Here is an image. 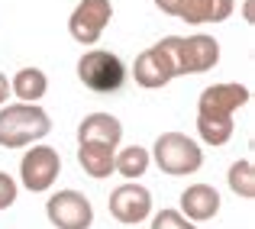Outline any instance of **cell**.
Here are the masks:
<instances>
[{"label":"cell","mask_w":255,"mask_h":229,"mask_svg":"<svg viewBox=\"0 0 255 229\" xmlns=\"http://www.w3.org/2000/svg\"><path fill=\"white\" fill-rule=\"evenodd\" d=\"M52 132V119L39 104H6L0 107V145L3 149H26L36 139Z\"/></svg>","instance_id":"cell-1"},{"label":"cell","mask_w":255,"mask_h":229,"mask_svg":"<svg viewBox=\"0 0 255 229\" xmlns=\"http://www.w3.org/2000/svg\"><path fill=\"white\" fill-rule=\"evenodd\" d=\"M155 45L168 55L174 78L204 75V71L220 65V42L213 36H165Z\"/></svg>","instance_id":"cell-2"},{"label":"cell","mask_w":255,"mask_h":229,"mask_svg":"<svg viewBox=\"0 0 255 229\" xmlns=\"http://www.w3.org/2000/svg\"><path fill=\"white\" fill-rule=\"evenodd\" d=\"M152 161L171 178H184V174L200 171L204 165V152L194 139H187L184 132H162L152 145Z\"/></svg>","instance_id":"cell-3"},{"label":"cell","mask_w":255,"mask_h":229,"mask_svg":"<svg viewBox=\"0 0 255 229\" xmlns=\"http://www.w3.org/2000/svg\"><path fill=\"white\" fill-rule=\"evenodd\" d=\"M78 78L94 94H117L126 81V65L107 49H91L78 58Z\"/></svg>","instance_id":"cell-4"},{"label":"cell","mask_w":255,"mask_h":229,"mask_svg":"<svg viewBox=\"0 0 255 229\" xmlns=\"http://www.w3.org/2000/svg\"><path fill=\"white\" fill-rule=\"evenodd\" d=\"M58 174H62V155L52 145H32V149H26L23 161H19V181H23L26 191H32V194L49 191L58 181Z\"/></svg>","instance_id":"cell-5"},{"label":"cell","mask_w":255,"mask_h":229,"mask_svg":"<svg viewBox=\"0 0 255 229\" xmlns=\"http://www.w3.org/2000/svg\"><path fill=\"white\" fill-rule=\"evenodd\" d=\"M45 217L55 229H91L94 207L81 191H55L45 204Z\"/></svg>","instance_id":"cell-6"},{"label":"cell","mask_w":255,"mask_h":229,"mask_svg":"<svg viewBox=\"0 0 255 229\" xmlns=\"http://www.w3.org/2000/svg\"><path fill=\"white\" fill-rule=\"evenodd\" d=\"M113 19V3L110 0H78L75 13L68 19V32L75 42L81 45H94L104 36L107 23Z\"/></svg>","instance_id":"cell-7"},{"label":"cell","mask_w":255,"mask_h":229,"mask_svg":"<svg viewBox=\"0 0 255 229\" xmlns=\"http://www.w3.org/2000/svg\"><path fill=\"white\" fill-rule=\"evenodd\" d=\"M152 213V194L139 181H126L110 194V217L123 226H136Z\"/></svg>","instance_id":"cell-8"},{"label":"cell","mask_w":255,"mask_h":229,"mask_svg":"<svg viewBox=\"0 0 255 229\" xmlns=\"http://www.w3.org/2000/svg\"><path fill=\"white\" fill-rule=\"evenodd\" d=\"M249 100H252V91L246 84H213L200 91L197 113H226V116H233Z\"/></svg>","instance_id":"cell-9"},{"label":"cell","mask_w":255,"mask_h":229,"mask_svg":"<svg viewBox=\"0 0 255 229\" xmlns=\"http://www.w3.org/2000/svg\"><path fill=\"white\" fill-rule=\"evenodd\" d=\"M132 78H136V84H139V87L158 91V87H165L168 81H174V68H171L168 55H165L158 45H149L145 52H139V55H136V65H132Z\"/></svg>","instance_id":"cell-10"},{"label":"cell","mask_w":255,"mask_h":229,"mask_svg":"<svg viewBox=\"0 0 255 229\" xmlns=\"http://www.w3.org/2000/svg\"><path fill=\"white\" fill-rule=\"evenodd\" d=\"M120 139H123V123L110 113H91L78 126V145L91 142V145H107V149L117 152Z\"/></svg>","instance_id":"cell-11"},{"label":"cell","mask_w":255,"mask_h":229,"mask_svg":"<svg viewBox=\"0 0 255 229\" xmlns=\"http://www.w3.org/2000/svg\"><path fill=\"white\" fill-rule=\"evenodd\" d=\"M220 213V191L213 184H191L181 194V217L191 223H204Z\"/></svg>","instance_id":"cell-12"},{"label":"cell","mask_w":255,"mask_h":229,"mask_svg":"<svg viewBox=\"0 0 255 229\" xmlns=\"http://www.w3.org/2000/svg\"><path fill=\"white\" fill-rule=\"evenodd\" d=\"M236 0H181L174 16L184 19L191 26H204V23H223L233 16Z\"/></svg>","instance_id":"cell-13"},{"label":"cell","mask_w":255,"mask_h":229,"mask_svg":"<svg viewBox=\"0 0 255 229\" xmlns=\"http://www.w3.org/2000/svg\"><path fill=\"white\" fill-rule=\"evenodd\" d=\"M113 158H117V152L107 149V145H91V142L78 145V165H81V171L91 174L94 181H104V178H110V174L117 171Z\"/></svg>","instance_id":"cell-14"},{"label":"cell","mask_w":255,"mask_h":229,"mask_svg":"<svg viewBox=\"0 0 255 229\" xmlns=\"http://www.w3.org/2000/svg\"><path fill=\"white\" fill-rule=\"evenodd\" d=\"M49 91V78L42 68H19L10 81V94H16L19 104H39Z\"/></svg>","instance_id":"cell-15"},{"label":"cell","mask_w":255,"mask_h":229,"mask_svg":"<svg viewBox=\"0 0 255 229\" xmlns=\"http://www.w3.org/2000/svg\"><path fill=\"white\" fill-rule=\"evenodd\" d=\"M233 129L236 123L226 113H197V136L207 145H226L233 139Z\"/></svg>","instance_id":"cell-16"},{"label":"cell","mask_w":255,"mask_h":229,"mask_svg":"<svg viewBox=\"0 0 255 229\" xmlns=\"http://www.w3.org/2000/svg\"><path fill=\"white\" fill-rule=\"evenodd\" d=\"M113 165H117V171L123 174L126 181H139L145 171H149L152 155H149V149H142V145H129V149H123L117 158H113Z\"/></svg>","instance_id":"cell-17"},{"label":"cell","mask_w":255,"mask_h":229,"mask_svg":"<svg viewBox=\"0 0 255 229\" xmlns=\"http://www.w3.org/2000/svg\"><path fill=\"white\" fill-rule=\"evenodd\" d=\"M226 181H230V191L243 200H252L255 197V165L249 158L243 161H233L230 171H226Z\"/></svg>","instance_id":"cell-18"},{"label":"cell","mask_w":255,"mask_h":229,"mask_svg":"<svg viewBox=\"0 0 255 229\" xmlns=\"http://www.w3.org/2000/svg\"><path fill=\"white\" fill-rule=\"evenodd\" d=\"M152 229H197V223L181 217V210H162L152 217Z\"/></svg>","instance_id":"cell-19"},{"label":"cell","mask_w":255,"mask_h":229,"mask_svg":"<svg viewBox=\"0 0 255 229\" xmlns=\"http://www.w3.org/2000/svg\"><path fill=\"white\" fill-rule=\"evenodd\" d=\"M16 197H19V187H16V181H13L6 171H0V210L13 207V204H16Z\"/></svg>","instance_id":"cell-20"},{"label":"cell","mask_w":255,"mask_h":229,"mask_svg":"<svg viewBox=\"0 0 255 229\" xmlns=\"http://www.w3.org/2000/svg\"><path fill=\"white\" fill-rule=\"evenodd\" d=\"M155 6L162 13H168V16H174V13H178V6H181V0H155Z\"/></svg>","instance_id":"cell-21"},{"label":"cell","mask_w":255,"mask_h":229,"mask_svg":"<svg viewBox=\"0 0 255 229\" xmlns=\"http://www.w3.org/2000/svg\"><path fill=\"white\" fill-rule=\"evenodd\" d=\"M6 97H10V81H6V75L0 71V107H6Z\"/></svg>","instance_id":"cell-22"},{"label":"cell","mask_w":255,"mask_h":229,"mask_svg":"<svg viewBox=\"0 0 255 229\" xmlns=\"http://www.w3.org/2000/svg\"><path fill=\"white\" fill-rule=\"evenodd\" d=\"M243 16L249 19V23L255 19V0H246V6H243Z\"/></svg>","instance_id":"cell-23"}]
</instances>
